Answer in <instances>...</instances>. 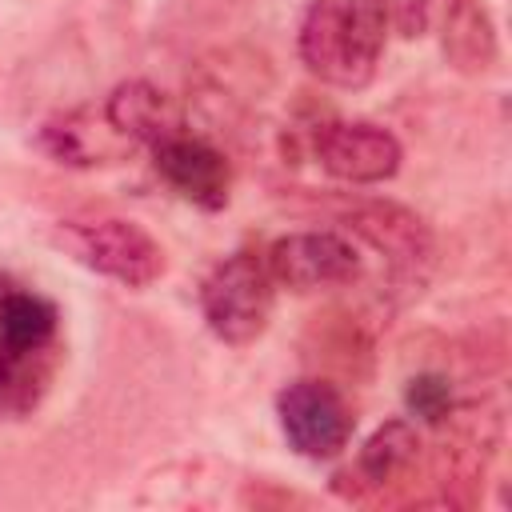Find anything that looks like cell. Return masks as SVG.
Returning <instances> with one entry per match:
<instances>
[{"label": "cell", "instance_id": "1", "mask_svg": "<svg viewBox=\"0 0 512 512\" xmlns=\"http://www.w3.org/2000/svg\"><path fill=\"white\" fill-rule=\"evenodd\" d=\"M392 32V0H312L300 20V60L332 88H364Z\"/></svg>", "mask_w": 512, "mask_h": 512}, {"label": "cell", "instance_id": "2", "mask_svg": "<svg viewBox=\"0 0 512 512\" xmlns=\"http://www.w3.org/2000/svg\"><path fill=\"white\" fill-rule=\"evenodd\" d=\"M60 360V312L48 296L0 276V420L28 416Z\"/></svg>", "mask_w": 512, "mask_h": 512}, {"label": "cell", "instance_id": "3", "mask_svg": "<svg viewBox=\"0 0 512 512\" xmlns=\"http://www.w3.org/2000/svg\"><path fill=\"white\" fill-rule=\"evenodd\" d=\"M340 220L352 236H360L368 248H376L388 264V284L400 288L404 296H416L432 272L436 260V240L424 216L396 200H348L340 204Z\"/></svg>", "mask_w": 512, "mask_h": 512}, {"label": "cell", "instance_id": "4", "mask_svg": "<svg viewBox=\"0 0 512 512\" xmlns=\"http://www.w3.org/2000/svg\"><path fill=\"white\" fill-rule=\"evenodd\" d=\"M276 304V280L268 276V264L256 252H232L224 256L200 284V312L208 328L232 344L244 348L264 336Z\"/></svg>", "mask_w": 512, "mask_h": 512}, {"label": "cell", "instance_id": "5", "mask_svg": "<svg viewBox=\"0 0 512 512\" xmlns=\"http://www.w3.org/2000/svg\"><path fill=\"white\" fill-rule=\"evenodd\" d=\"M56 244L84 268H92L124 288H148L152 280L164 276V248L140 224L120 220V216L60 220Z\"/></svg>", "mask_w": 512, "mask_h": 512}, {"label": "cell", "instance_id": "6", "mask_svg": "<svg viewBox=\"0 0 512 512\" xmlns=\"http://www.w3.org/2000/svg\"><path fill=\"white\" fill-rule=\"evenodd\" d=\"M276 416L288 448L304 460H332L348 448L356 416L336 384L328 380H296L276 396Z\"/></svg>", "mask_w": 512, "mask_h": 512}, {"label": "cell", "instance_id": "7", "mask_svg": "<svg viewBox=\"0 0 512 512\" xmlns=\"http://www.w3.org/2000/svg\"><path fill=\"white\" fill-rule=\"evenodd\" d=\"M268 276L280 288L292 292H316V288H336L360 276V252L348 236L340 232H288L272 240L268 256Z\"/></svg>", "mask_w": 512, "mask_h": 512}, {"label": "cell", "instance_id": "8", "mask_svg": "<svg viewBox=\"0 0 512 512\" xmlns=\"http://www.w3.org/2000/svg\"><path fill=\"white\" fill-rule=\"evenodd\" d=\"M316 160L332 180L344 184H384L400 168V140L364 120H328L312 136Z\"/></svg>", "mask_w": 512, "mask_h": 512}, {"label": "cell", "instance_id": "9", "mask_svg": "<svg viewBox=\"0 0 512 512\" xmlns=\"http://www.w3.org/2000/svg\"><path fill=\"white\" fill-rule=\"evenodd\" d=\"M152 164L160 172V180L184 196L188 204L204 208V212H220L228 204L232 192V164L224 160L220 148H212L208 140L192 136L188 128L152 144Z\"/></svg>", "mask_w": 512, "mask_h": 512}, {"label": "cell", "instance_id": "10", "mask_svg": "<svg viewBox=\"0 0 512 512\" xmlns=\"http://www.w3.org/2000/svg\"><path fill=\"white\" fill-rule=\"evenodd\" d=\"M104 116L108 124L132 140V144H160L176 132H184V108L176 96H168L164 88H156L152 80H124L112 88V96L104 100Z\"/></svg>", "mask_w": 512, "mask_h": 512}, {"label": "cell", "instance_id": "11", "mask_svg": "<svg viewBox=\"0 0 512 512\" xmlns=\"http://www.w3.org/2000/svg\"><path fill=\"white\" fill-rule=\"evenodd\" d=\"M420 456V432L396 416V420H384L356 452V464L348 472L336 476V488L348 492V496H364V492H380L384 484L400 480L412 472Z\"/></svg>", "mask_w": 512, "mask_h": 512}, {"label": "cell", "instance_id": "12", "mask_svg": "<svg viewBox=\"0 0 512 512\" xmlns=\"http://www.w3.org/2000/svg\"><path fill=\"white\" fill-rule=\"evenodd\" d=\"M44 148L60 160V164H76V168H88V164H112V160H124L136 144L124 140L104 108H100V120L92 108H80V112H68V116H56L44 124Z\"/></svg>", "mask_w": 512, "mask_h": 512}, {"label": "cell", "instance_id": "13", "mask_svg": "<svg viewBox=\"0 0 512 512\" xmlns=\"http://www.w3.org/2000/svg\"><path fill=\"white\" fill-rule=\"evenodd\" d=\"M440 44L456 72L484 76L500 52L484 0H440Z\"/></svg>", "mask_w": 512, "mask_h": 512}, {"label": "cell", "instance_id": "14", "mask_svg": "<svg viewBox=\"0 0 512 512\" xmlns=\"http://www.w3.org/2000/svg\"><path fill=\"white\" fill-rule=\"evenodd\" d=\"M404 400H408V412L428 420V424H444L452 416V384L436 372L412 376L408 388H404Z\"/></svg>", "mask_w": 512, "mask_h": 512}]
</instances>
